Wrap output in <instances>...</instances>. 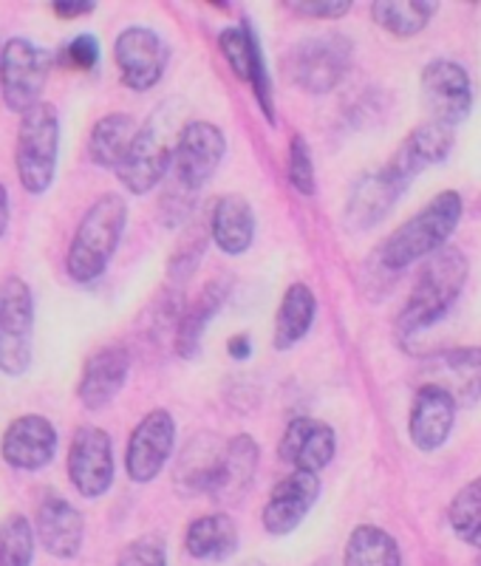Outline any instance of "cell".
<instances>
[{"instance_id":"cell-1","label":"cell","mask_w":481,"mask_h":566,"mask_svg":"<svg viewBox=\"0 0 481 566\" xmlns=\"http://www.w3.org/2000/svg\"><path fill=\"white\" fill-rule=\"evenodd\" d=\"M468 258L456 247H445L437 255H430L428 264L419 272L417 283H414L405 310L399 312V335H419V332L442 321L453 310L459 295H462L464 283H468Z\"/></svg>"},{"instance_id":"cell-2","label":"cell","mask_w":481,"mask_h":566,"mask_svg":"<svg viewBox=\"0 0 481 566\" xmlns=\"http://www.w3.org/2000/svg\"><path fill=\"white\" fill-rule=\"evenodd\" d=\"M125 224H128V205L123 196L105 193L85 210L65 255V272L71 281L91 283L105 275L116 247L123 241Z\"/></svg>"},{"instance_id":"cell-3","label":"cell","mask_w":481,"mask_h":566,"mask_svg":"<svg viewBox=\"0 0 481 566\" xmlns=\"http://www.w3.org/2000/svg\"><path fill=\"white\" fill-rule=\"evenodd\" d=\"M459 221H462V196L456 190H442L437 199H430L411 221H405L391 239L385 241L379 250L383 266L399 272L422 258L437 255L439 250H445Z\"/></svg>"},{"instance_id":"cell-4","label":"cell","mask_w":481,"mask_h":566,"mask_svg":"<svg viewBox=\"0 0 481 566\" xmlns=\"http://www.w3.org/2000/svg\"><path fill=\"white\" fill-rule=\"evenodd\" d=\"M181 128L176 125V114L170 111V105H161L148 123L139 125V134H136L128 156L116 168V176H119L128 193L145 196L165 179L167 170L174 168V154L176 145H179Z\"/></svg>"},{"instance_id":"cell-5","label":"cell","mask_w":481,"mask_h":566,"mask_svg":"<svg viewBox=\"0 0 481 566\" xmlns=\"http://www.w3.org/2000/svg\"><path fill=\"white\" fill-rule=\"evenodd\" d=\"M60 161V114L52 103H40L20 116L14 168L23 190L43 196L54 185Z\"/></svg>"},{"instance_id":"cell-6","label":"cell","mask_w":481,"mask_h":566,"mask_svg":"<svg viewBox=\"0 0 481 566\" xmlns=\"http://www.w3.org/2000/svg\"><path fill=\"white\" fill-rule=\"evenodd\" d=\"M52 52L34 45L27 38H12L3 43L0 54V94L12 114H27L43 103V91L52 74Z\"/></svg>"},{"instance_id":"cell-7","label":"cell","mask_w":481,"mask_h":566,"mask_svg":"<svg viewBox=\"0 0 481 566\" xmlns=\"http://www.w3.org/2000/svg\"><path fill=\"white\" fill-rule=\"evenodd\" d=\"M34 357V295L23 277L0 286V374L20 377Z\"/></svg>"},{"instance_id":"cell-8","label":"cell","mask_w":481,"mask_h":566,"mask_svg":"<svg viewBox=\"0 0 481 566\" xmlns=\"http://www.w3.org/2000/svg\"><path fill=\"white\" fill-rule=\"evenodd\" d=\"M352 40L343 34H321L297 43L286 57V74L309 94H328L346 77L352 65Z\"/></svg>"},{"instance_id":"cell-9","label":"cell","mask_w":481,"mask_h":566,"mask_svg":"<svg viewBox=\"0 0 481 566\" xmlns=\"http://www.w3.org/2000/svg\"><path fill=\"white\" fill-rule=\"evenodd\" d=\"M69 479L83 499H100L114 484V442L108 431L83 424L69 448Z\"/></svg>"},{"instance_id":"cell-10","label":"cell","mask_w":481,"mask_h":566,"mask_svg":"<svg viewBox=\"0 0 481 566\" xmlns=\"http://www.w3.org/2000/svg\"><path fill=\"white\" fill-rule=\"evenodd\" d=\"M227 154V139L219 125L196 119L181 128L179 145L174 154V176L187 193L199 190L205 181L212 179Z\"/></svg>"},{"instance_id":"cell-11","label":"cell","mask_w":481,"mask_h":566,"mask_svg":"<svg viewBox=\"0 0 481 566\" xmlns=\"http://www.w3.org/2000/svg\"><path fill=\"white\" fill-rule=\"evenodd\" d=\"M167 43L148 27H128L114 43V60L119 77L130 91H150L159 85L167 69Z\"/></svg>"},{"instance_id":"cell-12","label":"cell","mask_w":481,"mask_h":566,"mask_svg":"<svg viewBox=\"0 0 481 566\" xmlns=\"http://www.w3.org/2000/svg\"><path fill=\"white\" fill-rule=\"evenodd\" d=\"M174 444L176 422L165 408H156L148 417H142L128 439V451H125V470H128L130 482H154L174 453Z\"/></svg>"},{"instance_id":"cell-13","label":"cell","mask_w":481,"mask_h":566,"mask_svg":"<svg viewBox=\"0 0 481 566\" xmlns=\"http://www.w3.org/2000/svg\"><path fill=\"white\" fill-rule=\"evenodd\" d=\"M422 99L437 123L456 128L473 111L468 71L453 60H433L422 71Z\"/></svg>"},{"instance_id":"cell-14","label":"cell","mask_w":481,"mask_h":566,"mask_svg":"<svg viewBox=\"0 0 481 566\" xmlns=\"http://www.w3.org/2000/svg\"><path fill=\"white\" fill-rule=\"evenodd\" d=\"M34 533L40 547L52 558L71 560L77 558L85 541V518L69 499L49 490L40 499L38 515H34Z\"/></svg>"},{"instance_id":"cell-15","label":"cell","mask_w":481,"mask_h":566,"mask_svg":"<svg viewBox=\"0 0 481 566\" xmlns=\"http://www.w3.org/2000/svg\"><path fill=\"white\" fill-rule=\"evenodd\" d=\"M0 453L9 468L38 473L57 453V428L40 413H23L3 433Z\"/></svg>"},{"instance_id":"cell-16","label":"cell","mask_w":481,"mask_h":566,"mask_svg":"<svg viewBox=\"0 0 481 566\" xmlns=\"http://www.w3.org/2000/svg\"><path fill=\"white\" fill-rule=\"evenodd\" d=\"M317 495H321V479H317V473L295 470L292 476L281 479L272 488L270 502L263 504V530L270 535L295 533L303 518L309 515V510L315 507Z\"/></svg>"},{"instance_id":"cell-17","label":"cell","mask_w":481,"mask_h":566,"mask_svg":"<svg viewBox=\"0 0 481 566\" xmlns=\"http://www.w3.org/2000/svg\"><path fill=\"white\" fill-rule=\"evenodd\" d=\"M453 128L445 123H422L419 128H414L411 134L405 136V142L397 148V154L391 156V161L385 168L391 170L394 179L402 181L405 187H411V181L417 179L422 170L433 168V165H442L445 159L453 150Z\"/></svg>"},{"instance_id":"cell-18","label":"cell","mask_w":481,"mask_h":566,"mask_svg":"<svg viewBox=\"0 0 481 566\" xmlns=\"http://www.w3.org/2000/svg\"><path fill=\"white\" fill-rule=\"evenodd\" d=\"M456 408H459V402L442 386L425 382L417 388L411 417H408V433H411V442L419 451L433 453L448 442L456 422Z\"/></svg>"},{"instance_id":"cell-19","label":"cell","mask_w":481,"mask_h":566,"mask_svg":"<svg viewBox=\"0 0 481 566\" xmlns=\"http://www.w3.org/2000/svg\"><path fill=\"white\" fill-rule=\"evenodd\" d=\"M130 371V354L125 346H105L85 360L77 397L88 411H103L123 391Z\"/></svg>"},{"instance_id":"cell-20","label":"cell","mask_w":481,"mask_h":566,"mask_svg":"<svg viewBox=\"0 0 481 566\" xmlns=\"http://www.w3.org/2000/svg\"><path fill=\"white\" fill-rule=\"evenodd\" d=\"M281 459L292 464L295 470H306V473H321L337 451V437L321 419L297 417L286 424L281 439Z\"/></svg>"},{"instance_id":"cell-21","label":"cell","mask_w":481,"mask_h":566,"mask_svg":"<svg viewBox=\"0 0 481 566\" xmlns=\"http://www.w3.org/2000/svg\"><path fill=\"white\" fill-rule=\"evenodd\" d=\"M405 190L408 187L394 179V174L388 168H379L374 174L363 176L354 185L352 196H348L346 224L352 230H372L374 224H379L394 210V205L402 199Z\"/></svg>"},{"instance_id":"cell-22","label":"cell","mask_w":481,"mask_h":566,"mask_svg":"<svg viewBox=\"0 0 481 566\" xmlns=\"http://www.w3.org/2000/svg\"><path fill=\"white\" fill-rule=\"evenodd\" d=\"M210 235L224 255H244L255 241V212L244 196H221L212 207Z\"/></svg>"},{"instance_id":"cell-23","label":"cell","mask_w":481,"mask_h":566,"mask_svg":"<svg viewBox=\"0 0 481 566\" xmlns=\"http://www.w3.org/2000/svg\"><path fill=\"white\" fill-rule=\"evenodd\" d=\"M433 386H442L456 397L459 406H473L481 399V348H453L448 354H439L433 366Z\"/></svg>"},{"instance_id":"cell-24","label":"cell","mask_w":481,"mask_h":566,"mask_svg":"<svg viewBox=\"0 0 481 566\" xmlns=\"http://www.w3.org/2000/svg\"><path fill=\"white\" fill-rule=\"evenodd\" d=\"M258 470V442L247 433L230 439L224 444V459H221L219 479L212 488V499L216 502H238L241 495L250 490L252 479Z\"/></svg>"},{"instance_id":"cell-25","label":"cell","mask_w":481,"mask_h":566,"mask_svg":"<svg viewBox=\"0 0 481 566\" xmlns=\"http://www.w3.org/2000/svg\"><path fill=\"white\" fill-rule=\"evenodd\" d=\"M136 134H139V125H136V119L130 114L116 111V114L103 116V119L91 128L88 136L91 161H94L96 168L116 170L125 161V156H128Z\"/></svg>"},{"instance_id":"cell-26","label":"cell","mask_w":481,"mask_h":566,"mask_svg":"<svg viewBox=\"0 0 481 566\" xmlns=\"http://www.w3.org/2000/svg\"><path fill=\"white\" fill-rule=\"evenodd\" d=\"M227 295H230V286L227 281H212L207 283L201 295L190 303L181 315L179 328H176V354L192 360L201 348V337H205V328L210 326V321L219 315V310L224 306Z\"/></svg>"},{"instance_id":"cell-27","label":"cell","mask_w":481,"mask_h":566,"mask_svg":"<svg viewBox=\"0 0 481 566\" xmlns=\"http://www.w3.org/2000/svg\"><path fill=\"white\" fill-rule=\"evenodd\" d=\"M317 301L312 295L306 283H292L283 295L281 306L275 315V332H272V346L278 352H289L295 348L303 337L309 335V328L315 323Z\"/></svg>"},{"instance_id":"cell-28","label":"cell","mask_w":481,"mask_h":566,"mask_svg":"<svg viewBox=\"0 0 481 566\" xmlns=\"http://www.w3.org/2000/svg\"><path fill=\"white\" fill-rule=\"evenodd\" d=\"M187 553L196 560H227L238 549V527L230 515H201L185 533Z\"/></svg>"},{"instance_id":"cell-29","label":"cell","mask_w":481,"mask_h":566,"mask_svg":"<svg viewBox=\"0 0 481 566\" xmlns=\"http://www.w3.org/2000/svg\"><path fill=\"white\" fill-rule=\"evenodd\" d=\"M437 9V3L430 0H377L372 14L379 29L391 32L394 38H414L428 27Z\"/></svg>"},{"instance_id":"cell-30","label":"cell","mask_w":481,"mask_h":566,"mask_svg":"<svg viewBox=\"0 0 481 566\" xmlns=\"http://www.w3.org/2000/svg\"><path fill=\"white\" fill-rule=\"evenodd\" d=\"M343 566H402L397 541L374 524H363L348 535Z\"/></svg>"},{"instance_id":"cell-31","label":"cell","mask_w":481,"mask_h":566,"mask_svg":"<svg viewBox=\"0 0 481 566\" xmlns=\"http://www.w3.org/2000/svg\"><path fill=\"white\" fill-rule=\"evenodd\" d=\"M448 522L450 530H453L464 544L481 547V476L468 482L459 493H456V499L450 502L448 510Z\"/></svg>"},{"instance_id":"cell-32","label":"cell","mask_w":481,"mask_h":566,"mask_svg":"<svg viewBox=\"0 0 481 566\" xmlns=\"http://www.w3.org/2000/svg\"><path fill=\"white\" fill-rule=\"evenodd\" d=\"M34 527L23 513H12L0 524V566H32Z\"/></svg>"},{"instance_id":"cell-33","label":"cell","mask_w":481,"mask_h":566,"mask_svg":"<svg viewBox=\"0 0 481 566\" xmlns=\"http://www.w3.org/2000/svg\"><path fill=\"white\" fill-rule=\"evenodd\" d=\"M255 29L250 27V20H244V27H232L224 29L219 38L221 45V54L227 57L230 63L232 74L238 80H244L250 83V74H252V45H255Z\"/></svg>"},{"instance_id":"cell-34","label":"cell","mask_w":481,"mask_h":566,"mask_svg":"<svg viewBox=\"0 0 481 566\" xmlns=\"http://www.w3.org/2000/svg\"><path fill=\"white\" fill-rule=\"evenodd\" d=\"M289 185L303 196H315L317 190L315 161H312L309 142L301 134H295L289 142Z\"/></svg>"},{"instance_id":"cell-35","label":"cell","mask_w":481,"mask_h":566,"mask_svg":"<svg viewBox=\"0 0 481 566\" xmlns=\"http://www.w3.org/2000/svg\"><path fill=\"white\" fill-rule=\"evenodd\" d=\"M116 566H167V547L161 535H142L130 541Z\"/></svg>"},{"instance_id":"cell-36","label":"cell","mask_w":481,"mask_h":566,"mask_svg":"<svg viewBox=\"0 0 481 566\" xmlns=\"http://www.w3.org/2000/svg\"><path fill=\"white\" fill-rule=\"evenodd\" d=\"M63 60L71 69L91 71L100 63V43H96V38H91V34H77V38L65 45Z\"/></svg>"},{"instance_id":"cell-37","label":"cell","mask_w":481,"mask_h":566,"mask_svg":"<svg viewBox=\"0 0 481 566\" xmlns=\"http://www.w3.org/2000/svg\"><path fill=\"white\" fill-rule=\"evenodd\" d=\"M289 9L303 18H321V20H337L348 14L352 3L348 0H289Z\"/></svg>"},{"instance_id":"cell-38","label":"cell","mask_w":481,"mask_h":566,"mask_svg":"<svg viewBox=\"0 0 481 566\" xmlns=\"http://www.w3.org/2000/svg\"><path fill=\"white\" fill-rule=\"evenodd\" d=\"M94 3H91V0H60V3H54L52 7V12L57 14V18H83V14H88V12H94Z\"/></svg>"},{"instance_id":"cell-39","label":"cell","mask_w":481,"mask_h":566,"mask_svg":"<svg viewBox=\"0 0 481 566\" xmlns=\"http://www.w3.org/2000/svg\"><path fill=\"white\" fill-rule=\"evenodd\" d=\"M227 352H230L232 360L244 363L247 357H250V354H252V346H250V340H247L244 335H238V337H232L230 346H227Z\"/></svg>"},{"instance_id":"cell-40","label":"cell","mask_w":481,"mask_h":566,"mask_svg":"<svg viewBox=\"0 0 481 566\" xmlns=\"http://www.w3.org/2000/svg\"><path fill=\"white\" fill-rule=\"evenodd\" d=\"M9 216H12V207H9V190L3 185H0V239L7 235Z\"/></svg>"},{"instance_id":"cell-41","label":"cell","mask_w":481,"mask_h":566,"mask_svg":"<svg viewBox=\"0 0 481 566\" xmlns=\"http://www.w3.org/2000/svg\"><path fill=\"white\" fill-rule=\"evenodd\" d=\"M0 54H3V45H0Z\"/></svg>"},{"instance_id":"cell-42","label":"cell","mask_w":481,"mask_h":566,"mask_svg":"<svg viewBox=\"0 0 481 566\" xmlns=\"http://www.w3.org/2000/svg\"><path fill=\"white\" fill-rule=\"evenodd\" d=\"M479 566H481V564H479Z\"/></svg>"}]
</instances>
